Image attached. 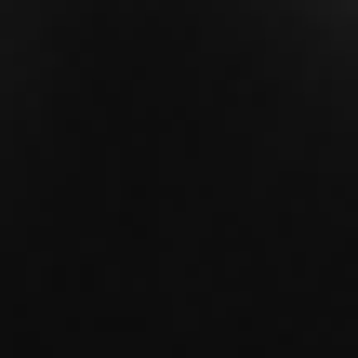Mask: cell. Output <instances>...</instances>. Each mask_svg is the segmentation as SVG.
Masks as SVG:
<instances>
[{"label":"cell","mask_w":358,"mask_h":358,"mask_svg":"<svg viewBox=\"0 0 358 358\" xmlns=\"http://www.w3.org/2000/svg\"><path fill=\"white\" fill-rule=\"evenodd\" d=\"M0 358H358V0H0Z\"/></svg>","instance_id":"cell-1"}]
</instances>
